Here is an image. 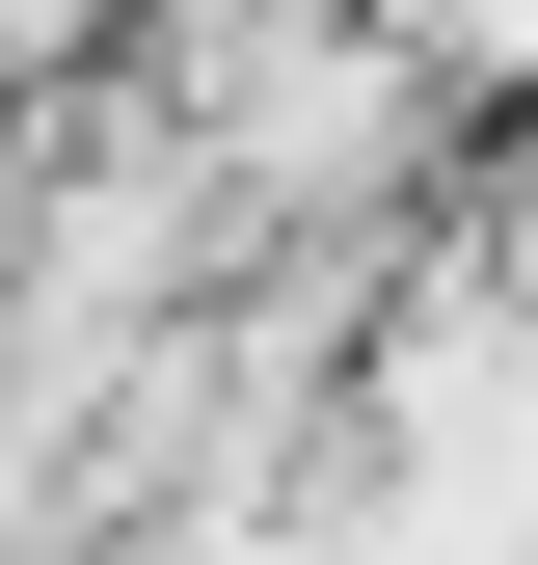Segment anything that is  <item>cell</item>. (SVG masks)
<instances>
[{"mask_svg": "<svg viewBox=\"0 0 538 565\" xmlns=\"http://www.w3.org/2000/svg\"><path fill=\"white\" fill-rule=\"evenodd\" d=\"M404 28H431L458 82H512V108H538V0H404Z\"/></svg>", "mask_w": 538, "mask_h": 565, "instance_id": "1", "label": "cell"}]
</instances>
